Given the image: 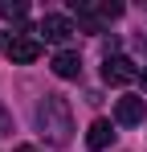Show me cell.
I'll return each instance as SVG.
<instances>
[{"mask_svg":"<svg viewBox=\"0 0 147 152\" xmlns=\"http://www.w3.org/2000/svg\"><path fill=\"white\" fill-rule=\"evenodd\" d=\"M37 127L53 148H66L74 140V115H70V103L61 95H45L37 103Z\"/></svg>","mask_w":147,"mask_h":152,"instance_id":"cell-1","label":"cell"},{"mask_svg":"<svg viewBox=\"0 0 147 152\" xmlns=\"http://www.w3.org/2000/svg\"><path fill=\"white\" fill-rule=\"evenodd\" d=\"M143 70L131 62V58H122V53H106V62H102V82L106 86H127V82H139Z\"/></svg>","mask_w":147,"mask_h":152,"instance_id":"cell-2","label":"cell"},{"mask_svg":"<svg viewBox=\"0 0 147 152\" xmlns=\"http://www.w3.org/2000/svg\"><path fill=\"white\" fill-rule=\"evenodd\" d=\"M45 41H53V45H66L74 33H78V25H74L70 17H61V12H49L45 21H41V29H37Z\"/></svg>","mask_w":147,"mask_h":152,"instance_id":"cell-3","label":"cell"},{"mask_svg":"<svg viewBox=\"0 0 147 152\" xmlns=\"http://www.w3.org/2000/svg\"><path fill=\"white\" fill-rule=\"evenodd\" d=\"M143 115H147V103L139 95H127V99L115 103V124H122V127H139Z\"/></svg>","mask_w":147,"mask_h":152,"instance_id":"cell-4","label":"cell"},{"mask_svg":"<svg viewBox=\"0 0 147 152\" xmlns=\"http://www.w3.org/2000/svg\"><path fill=\"white\" fill-rule=\"evenodd\" d=\"M4 53H8L12 62H21V66H29V62H37V58H41V41H37V37H12Z\"/></svg>","mask_w":147,"mask_h":152,"instance_id":"cell-5","label":"cell"},{"mask_svg":"<svg viewBox=\"0 0 147 152\" xmlns=\"http://www.w3.org/2000/svg\"><path fill=\"white\" fill-rule=\"evenodd\" d=\"M53 74L57 78H78L82 74V58H78L74 50H57L53 53Z\"/></svg>","mask_w":147,"mask_h":152,"instance_id":"cell-6","label":"cell"},{"mask_svg":"<svg viewBox=\"0 0 147 152\" xmlns=\"http://www.w3.org/2000/svg\"><path fill=\"white\" fill-rule=\"evenodd\" d=\"M110 140H115V127L106 124V119H94V124H90V132H86V144H90L94 152H102Z\"/></svg>","mask_w":147,"mask_h":152,"instance_id":"cell-7","label":"cell"},{"mask_svg":"<svg viewBox=\"0 0 147 152\" xmlns=\"http://www.w3.org/2000/svg\"><path fill=\"white\" fill-rule=\"evenodd\" d=\"M0 17L4 21H24L29 17V4L24 0H0Z\"/></svg>","mask_w":147,"mask_h":152,"instance_id":"cell-8","label":"cell"},{"mask_svg":"<svg viewBox=\"0 0 147 152\" xmlns=\"http://www.w3.org/2000/svg\"><path fill=\"white\" fill-rule=\"evenodd\" d=\"M98 12H102V21H115V17H122V4H119V0H102Z\"/></svg>","mask_w":147,"mask_h":152,"instance_id":"cell-9","label":"cell"},{"mask_svg":"<svg viewBox=\"0 0 147 152\" xmlns=\"http://www.w3.org/2000/svg\"><path fill=\"white\" fill-rule=\"evenodd\" d=\"M12 152H41V148H33V144H17Z\"/></svg>","mask_w":147,"mask_h":152,"instance_id":"cell-10","label":"cell"},{"mask_svg":"<svg viewBox=\"0 0 147 152\" xmlns=\"http://www.w3.org/2000/svg\"><path fill=\"white\" fill-rule=\"evenodd\" d=\"M139 82H143V91H147V70H143V78H139Z\"/></svg>","mask_w":147,"mask_h":152,"instance_id":"cell-11","label":"cell"}]
</instances>
